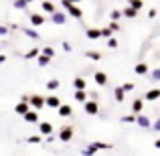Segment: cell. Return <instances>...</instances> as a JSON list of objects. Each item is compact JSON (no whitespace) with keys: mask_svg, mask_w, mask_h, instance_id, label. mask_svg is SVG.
I'll return each instance as SVG.
<instances>
[{"mask_svg":"<svg viewBox=\"0 0 160 156\" xmlns=\"http://www.w3.org/2000/svg\"><path fill=\"white\" fill-rule=\"evenodd\" d=\"M73 134H75V130H73V126H61V130H59V134H57V140H61V142H71L73 140Z\"/></svg>","mask_w":160,"mask_h":156,"instance_id":"1","label":"cell"},{"mask_svg":"<svg viewBox=\"0 0 160 156\" xmlns=\"http://www.w3.org/2000/svg\"><path fill=\"white\" fill-rule=\"evenodd\" d=\"M67 18H69V14L65 10H55L53 14H49V20L53 24H67Z\"/></svg>","mask_w":160,"mask_h":156,"instance_id":"2","label":"cell"},{"mask_svg":"<svg viewBox=\"0 0 160 156\" xmlns=\"http://www.w3.org/2000/svg\"><path fill=\"white\" fill-rule=\"evenodd\" d=\"M28 103H31V109H43L45 108V95H41V93H32L31 98H28Z\"/></svg>","mask_w":160,"mask_h":156,"instance_id":"3","label":"cell"},{"mask_svg":"<svg viewBox=\"0 0 160 156\" xmlns=\"http://www.w3.org/2000/svg\"><path fill=\"white\" fill-rule=\"evenodd\" d=\"M83 112H85L87 116H98V113H99V102L87 99V102L83 103Z\"/></svg>","mask_w":160,"mask_h":156,"instance_id":"4","label":"cell"},{"mask_svg":"<svg viewBox=\"0 0 160 156\" xmlns=\"http://www.w3.org/2000/svg\"><path fill=\"white\" fill-rule=\"evenodd\" d=\"M55 132V128H53V124L49 120H43V122H39V134L41 136H51V134Z\"/></svg>","mask_w":160,"mask_h":156,"instance_id":"5","label":"cell"},{"mask_svg":"<svg viewBox=\"0 0 160 156\" xmlns=\"http://www.w3.org/2000/svg\"><path fill=\"white\" fill-rule=\"evenodd\" d=\"M65 12L71 16V18H83V8L81 6H77V4H69V6L65 8Z\"/></svg>","mask_w":160,"mask_h":156,"instance_id":"6","label":"cell"},{"mask_svg":"<svg viewBox=\"0 0 160 156\" xmlns=\"http://www.w3.org/2000/svg\"><path fill=\"white\" fill-rule=\"evenodd\" d=\"M28 20H31V27L37 28V27H41V24H45V20H47V18H45L43 12H31Z\"/></svg>","mask_w":160,"mask_h":156,"instance_id":"7","label":"cell"},{"mask_svg":"<svg viewBox=\"0 0 160 156\" xmlns=\"http://www.w3.org/2000/svg\"><path fill=\"white\" fill-rule=\"evenodd\" d=\"M22 120L27 122V124H39L41 118H39V112H37V109H28V112L22 116Z\"/></svg>","mask_w":160,"mask_h":156,"instance_id":"8","label":"cell"},{"mask_svg":"<svg viewBox=\"0 0 160 156\" xmlns=\"http://www.w3.org/2000/svg\"><path fill=\"white\" fill-rule=\"evenodd\" d=\"M136 124L140 126V128H146V130L152 128V120H150L148 116H144V113H138L136 116Z\"/></svg>","mask_w":160,"mask_h":156,"instance_id":"9","label":"cell"},{"mask_svg":"<svg viewBox=\"0 0 160 156\" xmlns=\"http://www.w3.org/2000/svg\"><path fill=\"white\" fill-rule=\"evenodd\" d=\"M93 81L98 83L99 87L108 85V73H106V71H93Z\"/></svg>","mask_w":160,"mask_h":156,"instance_id":"10","label":"cell"},{"mask_svg":"<svg viewBox=\"0 0 160 156\" xmlns=\"http://www.w3.org/2000/svg\"><path fill=\"white\" fill-rule=\"evenodd\" d=\"M93 152H99V150H112L113 144H109V142H91V144H87Z\"/></svg>","mask_w":160,"mask_h":156,"instance_id":"11","label":"cell"},{"mask_svg":"<svg viewBox=\"0 0 160 156\" xmlns=\"http://www.w3.org/2000/svg\"><path fill=\"white\" fill-rule=\"evenodd\" d=\"M41 10H43V14H53L57 10V6L53 4V0H43L41 2Z\"/></svg>","mask_w":160,"mask_h":156,"instance_id":"12","label":"cell"},{"mask_svg":"<svg viewBox=\"0 0 160 156\" xmlns=\"http://www.w3.org/2000/svg\"><path fill=\"white\" fill-rule=\"evenodd\" d=\"M57 113L61 118H69V116H73V108H71L69 103H61V105H59V109H57Z\"/></svg>","mask_w":160,"mask_h":156,"instance_id":"13","label":"cell"},{"mask_svg":"<svg viewBox=\"0 0 160 156\" xmlns=\"http://www.w3.org/2000/svg\"><path fill=\"white\" fill-rule=\"evenodd\" d=\"M45 105L51 109H59V105H61V99L57 98V95H49V98H45Z\"/></svg>","mask_w":160,"mask_h":156,"instance_id":"14","label":"cell"},{"mask_svg":"<svg viewBox=\"0 0 160 156\" xmlns=\"http://www.w3.org/2000/svg\"><path fill=\"white\" fill-rule=\"evenodd\" d=\"M73 87H75V91H87V81L79 75V77L73 79Z\"/></svg>","mask_w":160,"mask_h":156,"instance_id":"15","label":"cell"},{"mask_svg":"<svg viewBox=\"0 0 160 156\" xmlns=\"http://www.w3.org/2000/svg\"><path fill=\"white\" fill-rule=\"evenodd\" d=\"M144 99H146V102H156V99H160V89H158V87L148 89V91H146V95H144Z\"/></svg>","mask_w":160,"mask_h":156,"instance_id":"16","label":"cell"},{"mask_svg":"<svg viewBox=\"0 0 160 156\" xmlns=\"http://www.w3.org/2000/svg\"><path fill=\"white\" fill-rule=\"evenodd\" d=\"M28 109H31V103H28V102H22V99H20V102L14 105V112L18 113V116H24Z\"/></svg>","mask_w":160,"mask_h":156,"instance_id":"17","label":"cell"},{"mask_svg":"<svg viewBox=\"0 0 160 156\" xmlns=\"http://www.w3.org/2000/svg\"><path fill=\"white\" fill-rule=\"evenodd\" d=\"M142 109H144V99H142V98L134 99V102H132V113L138 116V113H142Z\"/></svg>","mask_w":160,"mask_h":156,"instance_id":"18","label":"cell"},{"mask_svg":"<svg viewBox=\"0 0 160 156\" xmlns=\"http://www.w3.org/2000/svg\"><path fill=\"white\" fill-rule=\"evenodd\" d=\"M134 73H136V75H148V73H150V69H148V63L140 61L136 67H134Z\"/></svg>","mask_w":160,"mask_h":156,"instance_id":"19","label":"cell"},{"mask_svg":"<svg viewBox=\"0 0 160 156\" xmlns=\"http://www.w3.org/2000/svg\"><path fill=\"white\" fill-rule=\"evenodd\" d=\"M85 37H87V39H91V41L102 39V28H87V31H85Z\"/></svg>","mask_w":160,"mask_h":156,"instance_id":"20","label":"cell"},{"mask_svg":"<svg viewBox=\"0 0 160 156\" xmlns=\"http://www.w3.org/2000/svg\"><path fill=\"white\" fill-rule=\"evenodd\" d=\"M39 55H41V49H39V47H32V49H28V51L24 53L22 57L27 59V61H32V59H37Z\"/></svg>","mask_w":160,"mask_h":156,"instance_id":"21","label":"cell"},{"mask_svg":"<svg viewBox=\"0 0 160 156\" xmlns=\"http://www.w3.org/2000/svg\"><path fill=\"white\" fill-rule=\"evenodd\" d=\"M20 31H22L24 33V35H27L28 37V39H32V41H39L41 39V35H39V31H37V28H20Z\"/></svg>","mask_w":160,"mask_h":156,"instance_id":"22","label":"cell"},{"mask_svg":"<svg viewBox=\"0 0 160 156\" xmlns=\"http://www.w3.org/2000/svg\"><path fill=\"white\" fill-rule=\"evenodd\" d=\"M73 98H75V102H77V103H85L87 102V99H89V93H87V91H75V93H73Z\"/></svg>","mask_w":160,"mask_h":156,"instance_id":"23","label":"cell"},{"mask_svg":"<svg viewBox=\"0 0 160 156\" xmlns=\"http://www.w3.org/2000/svg\"><path fill=\"white\" fill-rule=\"evenodd\" d=\"M122 16H124V18H136L138 12L134 10L132 6H124V8H122Z\"/></svg>","mask_w":160,"mask_h":156,"instance_id":"24","label":"cell"},{"mask_svg":"<svg viewBox=\"0 0 160 156\" xmlns=\"http://www.w3.org/2000/svg\"><path fill=\"white\" fill-rule=\"evenodd\" d=\"M113 98H116V102H118V103H124V99H126V91L122 89V87H113Z\"/></svg>","mask_w":160,"mask_h":156,"instance_id":"25","label":"cell"},{"mask_svg":"<svg viewBox=\"0 0 160 156\" xmlns=\"http://www.w3.org/2000/svg\"><path fill=\"white\" fill-rule=\"evenodd\" d=\"M59 85H61V81H59V79H49L47 83H45V87H47L49 91H55V89H59Z\"/></svg>","mask_w":160,"mask_h":156,"instance_id":"26","label":"cell"},{"mask_svg":"<svg viewBox=\"0 0 160 156\" xmlns=\"http://www.w3.org/2000/svg\"><path fill=\"white\" fill-rule=\"evenodd\" d=\"M128 6H132L136 12H140L144 8V0H128Z\"/></svg>","mask_w":160,"mask_h":156,"instance_id":"27","label":"cell"},{"mask_svg":"<svg viewBox=\"0 0 160 156\" xmlns=\"http://www.w3.org/2000/svg\"><path fill=\"white\" fill-rule=\"evenodd\" d=\"M85 57H87V59H91V61H102L103 55L99 53V51H85Z\"/></svg>","mask_w":160,"mask_h":156,"instance_id":"28","label":"cell"},{"mask_svg":"<svg viewBox=\"0 0 160 156\" xmlns=\"http://www.w3.org/2000/svg\"><path fill=\"white\" fill-rule=\"evenodd\" d=\"M12 6H14L16 10H27V8H28V2H27V0H14V2H12Z\"/></svg>","mask_w":160,"mask_h":156,"instance_id":"29","label":"cell"},{"mask_svg":"<svg viewBox=\"0 0 160 156\" xmlns=\"http://www.w3.org/2000/svg\"><path fill=\"white\" fill-rule=\"evenodd\" d=\"M49 63H51V59L45 57V55H39V57H37V65H39V67H47Z\"/></svg>","mask_w":160,"mask_h":156,"instance_id":"30","label":"cell"},{"mask_svg":"<svg viewBox=\"0 0 160 156\" xmlns=\"http://www.w3.org/2000/svg\"><path fill=\"white\" fill-rule=\"evenodd\" d=\"M148 75H150V79H152L154 83H160V67H156V69H152Z\"/></svg>","mask_w":160,"mask_h":156,"instance_id":"31","label":"cell"},{"mask_svg":"<svg viewBox=\"0 0 160 156\" xmlns=\"http://www.w3.org/2000/svg\"><path fill=\"white\" fill-rule=\"evenodd\" d=\"M27 142H28V144H35V146H37V144H41V142H45V138L41 136V134H39V136H28Z\"/></svg>","mask_w":160,"mask_h":156,"instance_id":"32","label":"cell"},{"mask_svg":"<svg viewBox=\"0 0 160 156\" xmlns=\"http://www.w3.org/2000/svg\"><path fill=\"white\" fill-rule=\"evenodd\" d=\"M41 55H45V57L53 59V57H55V49H53V47H43V49H41Z\"/></svg>","mask_w":160,"mask_h":156,"instance_id":"33","label":"cell"},{"mask_svg":"<svg viewBox=\"0 0 160 156\" xmlns=\"http://www.w3.org/2000/svg\"><path fill=\"white\" fill-rule=\"evenodd\" d=\"M109 18H112L113 23H118V20L122 18V10H118V8H113V10L109 12Z\"/></svg>","mask_w":160,"mask_h":156,"instance_id":"34","label":"cell"},{"mask_svg":"<svg viewBox=\"0 0 160 156\" xmlns=\"http://www.w3.org/2000/svg\"><path fill=\"white\" fill-rule=\"evenodd\" d=\"M136 122V116L134 113H128V116H122V124H134Z\"/></svg>","mask_w":160,"mask_h":156,"instance_id":"35","label":"cell"},{"mask_svg":"<svg viewBox=\"0 0 160 156\" xmlns=\"http://www.w3.org/2000/svg\"><path fill=\"white\" fill-rule=\"evenodd\" d=\"M120 87L126 91V93H130V91H134V89H136V85H134V83H130V81H128V83H124V85H120Z\"/></svg>","mask_w":160,"mask_h":156,"instance_id":"36","label":"cell"},{"mask_svg":"<svg viewBox=\"0 0 160 156\" xmlns=\"http://www.w3.org/2000/svg\"><path fill=\"white\" fill-rule=\"evenodd\" d=\"M112 37H113V33L109 31L108 27H103V28H102V39H112Z\"/></svg>","mask_w":160,"mask_h":156,"instance_id":"37","label":"cell"},{"mask_svg":"<svg viewBox=\"0 0 160 156\" xmlns=\"http://www.w3.org/2000/svg\"><path fill=\"white\" fill-rule=\"evenodd\" d=\"M108 28H109V31H112V33H118V31H120V23H113V20H112V23H109L108 24Z\"/></svg>","mask_w":160,"mask_h":156,"instance_id":"38","label":"cell"},{"mask_svg":"<svg viewBox=\"0 0 160 156\" xmlns=\"http://www.w3.org/2000/svg\"><path fill=\"white\" fill-rule=\"evenodd\" d=\"M108 47H109V49H118V39H116V37L108 39Z\"/></svg>","mask_w":160,"mask_h":156,"instance_id":"39","label":"cell"},{"mask_svg":"<svg viewBox=\"0 0 160 156\" xmlns=\"http://www.w3.org/2000/svg\"><path fill=\"white\" fill-rule=\"evenodd\" d=\"M61 47H63V51H65V53H71V51H73L71 43H67V41H63V43H61Z\"/></svg>","mask_w":160,"mask_h":156,"instance_id":"40","label":"cell"},{"mask_svg":"<svg viewBox=\"0 0 160 156\" xmlns=\"http://www.w3.org/2000/svg\"><path fill=\"white\" fill-rule=\"evenodd\" d=\"M81 154H83V156H95V152H93V150L89 148V146H85V148L81 150Z\"/></svg>","mask_w":160,"mask_h":156,"instance_id":"41","label":"cell"},{"mask_svg":"<svg viewBox=\"0 0 160 156\" xmlns=\"http://www.w3.org/2000/svg\"><path fill=\"white\" fill-rule=\"evenodd\" d=\"M152 130H154V132H160V118L152 122Z\"/></svg>","mask_w":160,"mask_h":156,"instance_id":"42","label":"cell"},{"mask_svg":"<svg viewBox=\"0 0 160 156\" xmlns=\"http://www.w3.org/2000/svg\"><path fill=\"white\" fill-rule=\"evenodd\" d=\"M8 31H10V28H8V27H4V24H0V37L8 35Z\"/></svg>","mask_w":160,"mask_h":156,"instance_id":"43","label":"cell"},{"mask_svg":"<svg viewBox=\"0 0 160 156\" xmlns=\"http://www.w3.org/2000/svg\"><path fill=\"white\" fill-rule=\"evenodd\" d=\"M156 14H158L156 8H150V10H148V16H150V18H156Z\"/></svg>","mask_w":160,"mask_h":156,"instance_id":"44","label":"cell"},{"mask_svg":"<svg viewBox=\"0 0 160 156\" xmlns=\"http://www.w3.org/2000/svg\"><path fill=\"white\" fill-rule=\"evenodd\" d=\"M98 98H99L98 91H91V93H89V99H93V102H98Z\"/></svg>","mask_w":160,"mask_h":156,"instance_id":"45","label":"cell"},{"mask_svg":"<svg viewBox=\"0 0 160 156\" xmlns=\"http://www.w3.org/2000/svg\"><path fill=\"white\" fill-rule=\"evenodd\" d=\"M55 138H57V136H53V134H51V136H45V142H49V144H51V142H55Z\"/></svg>","mask_w":160,"mask_h":156,"instance_id":"46","label":"cell"},{"mask_svg":"<svg viewBox=\"0 0 160 156\" xmlns=\"http://www.w3.org/2000/svg\"><path fill=\"white\" fill-rule=\"evenodd\" d=\"M6 59H8L6 55H0V65H2V63H6Z\"/></svg>","mask_w":160,"mask_h":156,"instance_id":"47","label":"cell"},{"mask_svg":"<svg viewBox=\"0 0 160 156\" xmlns=\"http://www.w3.org/2000/svg\"><path fill=\"white\" fill-rule=\"evenodd\" d=\"M71 4H79V2H83V0H69Z\"/></svg>","mask_w":160,"mask_h":156,"instance_id":"48","label":"cell"},{"mask_svg":"<svg viewBox=\"0 0 160 156\" xmlns=\"http://www.w3.org/2000/svg\"><path fill=\"white\" fill-rule=\"evenodd\" d=\"M27 2H28V4H31V2H35V0H27Z\"/></svg>","mask_w":160,"mask_h":156,"instance_id":"49","label":"cell"},{"mask_svg":"<svg viewBox=\"0 0 160 156\" xmlns=\"http://www.w3.org/2000/svg\"><path fill=\"white\" fill-rule=\"evenodd\" d=\"M126 2H128V0H126Z\"/></svg>","mask_w":160,"mask_h":156,"instance_id":"50","label":"cell"}]
</instances>
